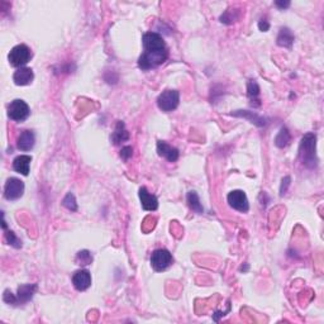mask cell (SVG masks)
I'll list each match as a JSON object with an SVG mask.
<instances>
[{
	"label": "cell",
	"instance_id": "5b68a950",
	"mask_svg": "<svg viewBox=\"0 0 324 324\" xmlns=\"http://www.w3.org/2000/svg\"><path fill=\"white\" fill-rule=\"evenodd\" d=\"M142 43L145 52H160L167 50L162 36L156 32H146L142 37Z\"/></svg>",
	"mask_w": 324,
	"mask_h": 324
},
{
	"label": "cell",
	"instance_id": "4316f807",
	"mask_svg": "<svg viewBox=\"0 0 324 324\" xmlns=\"http://www.w3.org/2000/svg\"><path fill=\"white\" fill-rule=\"evenodd\" d=\"M3 300L6 303V304L17 305V295H14L10 290H5V291H4Z\"/></svg>",
	"mask_w": 324,
	"mask_h": 324
},
{
	"label": "cell",
	"instance_id": "e0dca14e",
	"mask_svg": "<svg viewBox=\"0 0 324 324\" xmlns=\"http://www.w3.org/2000/svg\"><path fill=\"white\" fill-rule=\"evenodd\" d=\"M247 96L250 99L251 107H261V98H260V86L256 80H250L247 83Z\"/></svg>",
	"mask_w": 324,
	"mask_h": 324
},
{
	"label": "cell",
	"instance_id": "f546056e",
	"mask_svg": "<svg viewBox=\"0 0 324 324\" xmlns=\"http://www.w3.org/2000/svg\"><path fill=\"white\" fill-rule=\"evenodd\" d=\"M258 28H260V30H262V32H267L270 28L269 22H267V20H264V19L260 20V22H258Z\"/></svg>",
	"mask_w": 324,
	"mask_h": 324
},
{
	"label": "cell",
	"instance_id": "ba28073f",
	"mask_svg": "<svg viewBox=\"0 0 324 324\" xmlns=\"http://www.w3.org/2000/svg\"><path fill=\"white\" fill-rule=\"evenodd\" d=\"M227 200H228L231 208L241 213H247L248 209H250L247 195L242 190H233V191L229 192L228 196H227Z\"/></svg>",
	"mask_w": 324,
	"mask_h": 324
},
{
	"label": "cell",
	"instance_id": "9a60e30c",
	"mask_svg": "<svg viewBox=\"0 0 324 324\" xmlns=\"http://www.w3.org/2000/svg\"><path fill=\"white\" fill-rule=\"evenodd\" d=\"M140 199L141 204H142V208L145 210H149V212H154L159 208V200L155 195H152L151 192L147 191L146 187H141L140 189Z\"/></svg>",
	"mask_w": 324,
	"mask_h": 324
},
{
	"label": "cell",
	"instance_id": "30bf717a",
	"mask_svg": "<svg viewBox=\"0 0 324 324\" xmlns=\"http://www.w3.org/2000/svg\"><path fill=\"white\" fill-rule=\"evenodd\" d=\"M157 154L159 156L163 157L167 160L168 162H175L179 160V150L173 147V146L168 145L165 141H159L157 142Z\"/></svg>",
	"mask_w": 324,
	"mask_h": 324
},
{
	"label": "cell",
	"instance_id": "f1b7e54d",
	"mask_svg": "<svg viewBox=\"0 0 324 324\" xmlns=\"http://www.w3.org/2000/svg\"><path fill=\"white\" fill-rule=\"evenodd\" d=\"M290 176H285L283 179V181H281V186H280V195L284 196L286 194V191H288V187L290 186Z\"/></svg>",
	"mask_w": 324,
	"mask_h": 324
},
{
	"label": "cell",
	"instance_id": "7402d4cb",
	"mask_svg": "<svg viewBox=\"0 0 324 324\" xmlns=\"http://www.w3.org/2000/svg\"><path fill=\"white\" fill-rule=\"evenodd\" d=\"M291 142V136L289 129L286 127H281L280 132L278 133V136L275 137V145L278 146L279 149H285L290 145Z\"/></svg>",
	"mask_w": 324,
	"mask_h": 324
},
{
	"label": "cell",
	"instance_id": "4fadbf2b",
	"mask_svg": "<svg viewBox=\"0 0 324 324\" xmlns=\"http://www.w3.org/2000/svg\"><path fill=\"white\" fill-rule=\"evenodd\" d=\"M38 286L36 284H25V285H20L17 291V304H25L29 302L32 298L36 294Z\"/></svg>",
	"mask_w": 324,
	"mask_h": 324
},
{
	"label": "cell",
	"instance_id": "d4e9b609",
	"mask_svg": "<svg viewBox=\"0 0 324 324\" xmlns=\"http://www.w3.org/2000/svg\"><path fill=\"white\" fill-rule=\"evenodd\" d=\"M62 205L65 206L66 209H69V210H71V212H76L77 203H76V199H75L74 194L69 192V194L65 196V199L62 200Z\"/></svg>",
	"mask_w": 324,
	"mask_h": 324
},
{
	"label": "cell",
	"instance_id": "9c48e42d",
	"mask_svg": "<svg viewBox=\"0 0 324 324\" xmlns=\"http://www.w3.org/2000/svg\"><path fill=\"white\" fill-rule=\"evenodd\" d=\"M24 192V182L17 177H10L6 180L4 186V196L6 200H17Z\"/></svg>",
	"mask_w": 324,
	"mask_h": 324
},
{
	"label": "cell",
	"instance_id": "5bb4252c",
	"mask_svg": "<svg viewBox=\"0 0 324 324\" xmlns=\"http://www.w3.org/2000/svg\"><path fill=\"white\" fill-rule=\"evenodd\" d=\"M33 70L29 69V67H20V69H18L13 75L14 83H15V85L19 86L29 85V84L33 81Z\"/></svg>",
	"mask_w": 324,
	"mask_h": 324
},
{
	"label": "cell",
	"instance_id": "7c38bea8",
	"mask_svg": "<svg viewBox=\"0 0 324 324\" xmlns=\"http://www.w3.org/2000/svg\"><path fill=\"white\" fill-rule=\"evenodd\" d=\"M231 116L238 117V118H245L248 119L251 123H253L257 127H266L269 124V119L266 117H262L260 114L255 112H248V110H236V112H232Z\"/></svg>",
	"mask_w": 324,
	"mask_h": 324
},
{
	"label": "cell",
	"instance_id": "ac0fdd59",
	"mask_svg": "<svg viewBox=\"0 0 324 324\" xmlns=\"http://www.w3.org/2000/svg\"><path fill=\"white\" fill-rule=\"evenodd\" d=\"M30 162H32V157L28 156V155H20V156L15 157L13 161L14 171H17V172L22 173L24 176H28Z\"/></svg>",
	"mask_w": 324,
	"mask_h": 324
},
{
	"label": "cell",
	"instance_id": "277c9868",
	"mask_svg": "<svg viewBox=\"0 0 324 324\" xmlns=\"http://www.w3.org/2000/svg\"><path fill=\"white\" fill-rule=\"evenodd\" d=\"M180 94L177 90H165L162 91L157 98V105L162 112H172L179 107Z\"/></svg>",
	"mask_w": 324,
	"mask_h": 324
},
{
	"label": "cell",
	"instance_id": "603a6c76",
	"mask_svg": "<svg viewBox=\"0 0 324 324\" xmlns=\"http://www.w3.org/2000/svg\"><path fill=\"white\" fill-rule=\"evenodd\" d=\"M76 262L77 265L88 266V265H90L91 262H93V256H91V253L86 250L80 251V252L76 255Z\"/></svg>",
	"mask_w": 324,
	"mask_h": 324
},
{
	"label": "cell",
	"instance_id": "8992f818",
	"mask_svg": "<svg viewBox=\"0 0 324 324\" xmlns=\"http://www.w3.org/2000/svg\"><path fill=\"white\" fill-rule=\"evenodd\" d=\"M30 109L24 100L15 99L8 105V117L14 122H24L29 117Z\"/></svg>",
	"mask_w": 324,
	"mask_h": 324
},
{
	"label": "cell",
	"instance_id": "6da1fadb",
	"mask_svg": "<svg viewBox=\"0 0 324 324\" xmlns=\"http://www.w3.org/2000/svg\"><path fill=\"white\" fill-rule=\"evenodd\" d=\"M317 136L307 133L303 136L299 146V159L303 165L308 168H316L318 165L317 159Z\"/></svg>",
	"mask_w": 324,
	"mask_h": 324
},
{
	"label": "cell",
	"instance_id": "52a82bcc",
	"mask_svg": "<svg viewBox=\"0 0 324 324\" xmlns=\"http://www.w3.org/2000/svg\"><path fill=\"white\" fill-rule=\"evenodd\" d=\"M151 265L155 271H163L172 265V255L165 248L156 250L151 256Z\"/></svg>",
	"mask_w": 324,
	"mask_h": 324
},
{
	"label": "cell",
	"instance_id": "cb8c5ba5",
	"mask_svg": "<svg viewBox=\"0 0 324 324\" xmlns=\"http://www.w3.org/2000/svg\"><path fill=\"white\" fill-rule=\"evenodd\" d=\"M5 239L9 245L13 246L14 248L22 247V241H20V239L15 236V233H14L13 231H10V229H5Z\"/></svg>",
	"mask_w": 324,
	"mask_h": 324
},
{
	"label": "cell",
	"instance_id": "44dd1931",
	"mask_svg": "<svg viewBox=\"0 0 324 324\" xmlns=\"http://www.w3.org/2000/svg\"><path fill=\"white\" fill-rule=\"evenodd\" d=\"M186 200L187 204H189L190 209H191L192 212L198 213V214H203L204 213V208L200 203V199H199V195L196 194L195 191H189L186 195Z\"/></svg>",
	"mask_w": 324,
	"mask_h": 324
},
{
	"label": "cell",
	"instance_id": "ffe728a7",
	"mask_svg": "<svg viewBox=\"0 0 324 324\" xmlns=\"http://www.w3.org/2000/svg\"><path fill=\"white\" fill-rule=\"evenodd\" d=\"M294 34L291 32L289 28H281L280 32H279L278 39H276V43L280 47H285V48H289L290 50L293 47V43H294Z\"/></svg>",
	"mask_w": 324,
	"mask_h": 324
},
{
	"label": "cell",
	"instance_id": "7a4b0ae2",
	"mask_svg": "<svg viewBox=\"0 0 324 324\" xmlns=\"http://www.w3.org/2000/svg\"><path fill=\"white\" fill-rule=\"evenodd\" d=\"M168 57V51H160V52H143L138 60V66L141 70H151L160 66L165 62Z\"/></svg>",
	"mask_w": 324,
	"mask_h": 324
},
{
	"label": "cell",
	"instance_id": "3957f363",
	"mask_svg": "<svg viewBox=\"0 0 324 324\" xmlns=\"http://www.w3.org/2000/svg\"><path fill=\"white\" fill-rule=\"evenodd\" d=\"M30 58H32V51L25 44H17L15 47H13L8 56L9 63L13 67H18V69L27 65Z\"/></svg>",
	"mask_w": 324,
	"mask_h": 324
},
{
	"label": "cell",
	"instance_id": "2e32d148",
	"mask_svg": "<svg viewBox=\"0 0 324 324\" xmlns=\"http://www.w3.org/2000/svg\"><path fill=\"white\" fill-rule=\"evenodd\" d=\"M34 143H36L34 133L27 129V131H23L19 137H18L17 147L20 151H30L34 147Z\"/></svg>",
	"mask_w": 324,
	"mask_h": 324
},
{
	"label": "cell",
	"instance_id": "d6986e66",
	"mask_svg": "<svg viewBox=\"0 0 324 324\" xmlns=\"http://www.w3.org/2000/svg\"><path fill=\"white\" fill-rule=\"evenodd\" d=\"M110 140H112L113 145H121V143L126 142V141L129 140V132L126 129V124H124V122L122 121L117 122L116 129H114V132H113Z\"/></svg>",
	"mask_w": 324,
	"mask_h": 324
},
{
	"label": "cell",
	"instance_id": "484cf974",
	"mask_svg": "<svg viewBox=\"0 0 324 324\" xmlns=\"http://www.w3.org/2000/svg\"><path fill=\"white\" fill-rule=\"evenodd\" d=\"M234 13H236V10L232 13V9H228V10L225 11L224 14H222V15H220V18H219L220 22L224 23V24H232L233 22H236V20L238 19L239 15H236Z\"/></svg>",
	"mask_w": 324,
	"mask_h": 324
},
{
	"label": "cell",
	"instance_id": "8fae6325",
	"mask_svg": "<svg viewBox=\"0 0 324 324\" xmlns=\"http://www.w3.org/2000/svg\"><path fill=\"white\" fill-rule=\"evenodd\" d=\"M72 285L79 291H85L91 285V275L88 270H79L72 276Z\"/></svg>",
	"mask_w": 324,
	"mask_h": 324
},
{
	"label": "cell",
	"instance_id": "83f0119b",
	"mask_svg": "<svg viewBox=\"0 0 324 324\" xmlns=\"http://www.w3.org/2000/svg\"><path fill=\"white\" fill-rule=\"evenodd\" d=\"M133 155V149L131 146H124L121 151V157L124 160V161H128Z\"/></svg>",
	"mask_w": 324,
	"mask_h": 324
},
{
	"label": "cell",
	"instance_id": "4dcf8cb0",
	"mask_svg": "<svg viewBox=\"0 0 324 324\" xmlns=\"http://www.w3.org/2000/svg\"><path fill=\"white\" fill-rule=\"evenodd\" d=\"M275 4H276V6L280 9H285L290 6V1H276Z\"/></svg>",
	"mask_w": 324,
	"mask_h": 324
}]
</instances>
